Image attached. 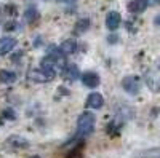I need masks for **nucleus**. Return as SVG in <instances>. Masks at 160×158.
<instances>
[{
    "label": "nucleus",
    "mask_w": 160,
    "mask_h": 158,
    "mask_svg": "<svg viewBox=\"0 0 160 158\" xmlns=\"http://www.w3.org/2000/svg\"><path fill=\"white\" fill-rule=\"evenodd\" d=\"M40 67H43L50 72H62L64 67H66V61H64V55L59 51V48L56 51H50L48 55L42 59V64H40Z\"/></svg>",
    "instance_id": "f257e3e1"
},
{
    "label": "nucleus",
    "mask_w": 160,
    "mask_h": 158,
    "mask_svg": "<svg viewBox=\"0 0 160 158\" xmlns=\"http://www.w3.org/2000/svg\"><path fill=\"white\" fill-rule=\"evenodd\" d=\"M95 122L96 118L91 112H83L77 120V134L78 136H88L95 129Z\"/></svg>",
    "instance_id": "f03ea898"
},
{
    "label": "nucleus",
    "mask_w": 160,
    "mask_h": 158,
    "mask_svg": "<svg viewBox=\"0 0 160 158\" xmlns=\"http://www.w3.org/2000/svg\"><path fill=\"white\" fill-rule=\"evenodd\" d=\"M53 78H55V72H50L43 67L31 69L28 72V80L32 83H47V82H51Z\"/></svg>",
    "instance_id": "7ed1b4c3"
},
{
    "label": "nucleus",
    "mask_w": 160,
    "mask_h": 158,
    "mask_svg": "<svg viewBox=\"0 0 160 158\" xmlns=\"http://www.w3.org/2000/svg\"><path fill=\"white\" fill-rule=\"evenodd\" d=\"M122 88L127 91V93H130V94H138L139 89H141V80H139V77H135V75L125 77L123 80H122Z\"/></svg>",
    "instance_id": "20e7f679"
},
{
    "label": "nucleus",
    "mask_w": 160,
    "mask_h": 158,
    "mask_svg": "<svg viewBox=\"0 0 160 158\" xmlns=\"http://www.w3.org/2000/svg\"><path fill=\"white\" fill-rule=\"evenodd\" d=\"M5 146L10 147L11 150H24V149H28L29 147V142L26 141L24 137H19V136H11L7 139L5 142Z\"/></svg>",
    "instance_id": "39448f33"
},
{
    "label": "nucleus",
    "mask_w": 160,
    "mask_h": 158,
    "mask_svg": "<svg viewBox=\"0 0 160 158\" xmlns=\"http://www.w3.org/2000/svg\"><path fill=\"white\" fill-rule=\"evenodd\" d=\"M80 80H82V83L88 88H96L101 82V78L96 72H83L80 75Z\"/></svg>",
    "instance_id": "423d86ee"
},
{
    "label": "nucleus",
    "mask_w": 160,
    "mask_h": 158,
    "mask_svg": "<svg viewBox=\"0 0 160 158\" xmlns=\"http://www.w3.org/2000/svg\"><path fill=\"white\" fill-rule=\"evenodd\" d=\"M120 22H122V18H120V15L117 11H109L108 16H106V26H108L109 31H115L118 29Z\"/></svg>",
    "instance_id": "0eeeda50"
},
{
    "label": "nucleus",
    "mask_w": 160,
    "mask_h": 158,
    "mask_svg": "<svg viewBox=\"0 0 160 158\" xmlns=\"http://www.w3.org/2000/svg\"><path fill=\"white\" fill-rule=\"evenodd\" d=\"M16 46V40L13 37H5L0 40V55H8L15 50Z\"/></svg>",
    "instance_id": "6e6552de"
},
{
    "label": "nucleus",
    "mask_w": 160,
    "mask_h": 158,
    "mask_svg": "<svg viewBox=\"0 0 160 158\" xmlns=\"http://www.w3.org/2000/svg\"><path fill=\"white\" fill-rule=\"evenodd\" d=\"M87 105H88L90 109H101L102 105H104V98H102V94H99V93H91V94L88 96Z\"/></svg>",
    "instance_id": "1a4fd4ad"
},
{
    "label": "nucleus",
    "mask_w": 160,
    "mask_h": 158,
    "mask_svg": "<svg viewBox=\"0 0 160 158\" xmlns=\"http://www.w3.org/2000/svg\"><path fill=\"white\" fill-rule=\"evenodd\" d=\"M58 48H59V51L62 53V55H72V53L77 50V42L74 40V38H68V40H64Z\"/></svg>",
    "instance_id": "9d476101"
},
{
    "label": "nucleus",
    "mask_w": 160,
    "mask_h": 158,
    "mask_svg": "<svg viewBox=\"0 0 160 158\" xmlns=\"http://www.w3.org/2000/svg\"><path fill=\"white\" fill-rule=\"evenodd\" d=\"M61 74H62V77H64L68 82H74L75 78L78 77V67H77L75 64L66 65V67H64V70H62Z\"/></svg>",
    "instance_id": "9b49d317"
},
{
    "label": "nucleus",
    "mask_w": 160,
    "mask_h": 158,
    "mask_svg": "<svg viewBox=\"0 0 160 158\" xmlns=\"http://www.w3.org/2000/svg\"><path fill=\"white\" fill-rule=\"evenodd\" d=\"M146 8H148V0H131L128 3L130 13H142Z\"/></svg>",
    "instance_id": "f8f14e48"
},
{
    "label": "nucleus",
    "mask_w": 160,
    "mask_h": 158,
    "mask_svg": "<svg viewBox=\"0 0 160 158\" xmlns=\"http://www.w3.org/2000/svg\"><path fill=\"white\" fill-rule=\"evenodd\" d=\"M16 80V74L15 72H11V70H0V82L2 83H13Z\"/></svg>",
    "instance_id": "ddd939ff"
},
{
    "label": "nucleus",
    "mask_w": 160,
    "mask_h": 158,
    "mask_svg": "<svg viewBox=\"0 0 160 158\" xmlns=\"http://www.w3.org/2000/svg\"><path fill=\"white\" fill-rule=\"evenodd\" d=\"M88 26H90V21L88 19H80L78 24H77V31H85Z\"/></svg>",
    "instance_id": "4468645a"
},
{
    "label": "nucleus",
    "mask_w": 160,
    "mask_h": 158,
    "mask_svg": "<svg viewBox=\"0 0 160 158\" xmlns=\"http://www.w3.org/2000/svg\"><path fill=\"white\" fill-rule=\"evenodd\" d=\"M155 24H157V26H160V16H157V18H155Z\"/></svg>",
    "instance_id": "2eb2a0df"
},
{
    "label": "nucleus",
    "mask_w": 160,
    "mask_h": 158,
    "mask_svg": "<svg viewBox=\"0 0 160 158\" xmlns=\"http://www.w3.org/2000/svg\"><path fill=\"white\" fill-rule=\"evenodd\" d=\"M32 158H40V156H38V155H35V156H32Z\"/></svg>",
    "instance_id": "dca6fc26"
},
{
    "label": "nucleus",
    "mask_w": 160,
    "mask_h": 158,
    "mask_svg": "<svg viewBox=\"0 0 160 158\" xmlns=\"http://www.w3.org/2000/svg\"><path fill=\"white\" fill-rule=\"evenodd\" d=\"M155 2H160V0H155Z\"/></svg>",
    "instance_id": "f3484780"
},
{
    "label": "nucleus",
    "mask_w": 160,
    "mask_h": 158,
    "mask_svg": "<svg viewBox=\"0 0 160 158\" xmlns=\"http://www.w3.org/2000/svg\"><path fill=\"white\" fill-rule=\"evenodd\" d=\"M0 11H2V10H0Z\"/></svg>",
    "instance_id": "a211bd4d"
}]
</instances>
